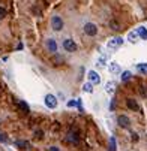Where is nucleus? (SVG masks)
I'll return each mask as SVG.
<instances>
[{
  "label": "nucleus",
  "mask_w": 147,
  "mask_h": 151,
  "mask_svg": "<svg viewBox=\"0 0 147 151\" xmlns=\"http://www.w3.org/2000/svg\"><path fill=\"white\" fill-rule=\"evenodd\" d=\"M123 42H125V39H123L122 36H116V37H113V39H110V40H108L107 47H108V48H111V50H116V48H119V47H122V45H123Z\"/></svg>",
  "instance_id": "obj_1"
},
{
  "label": "nucleus",
  "mask_w": 147,
  "mask_h": 151,
  "mask_svg": "<svg viewBox=\"0 0 147 151\" xmlns=\"http://www.w3.org/2000/svg\"><path fill=\"white\" fill-rule=\"evenodd\" d=\"M45 105H47V108H50V109H56L57 105H59V100L54 94H47L45 96Z\"/></svg>",
  "instance_id": "obj_2"
},
{
  "label": "nucleus",
  "mask_w": 147,
  "mask_h": 151,
  "mask_svg": "<svg viewBox=\"0 0 147 151\" xmlns=\"http://www.w3.org/2000/svg\"><path fill=\"white\" fill-rule=\"evenodd\" d=\"M84 33H86L87 36H96L98 35V26L93 24V23H86V26H84Z\"/></svg>",
  "instance_id": "obj_3"
},
{
  "label": "nucleus",
  "mask_w": 147,
  "mask_h": 151,
  "mask_svg": "<svg viewBox=\"0 0 147 151\" xmlns=\"http://www.w3.org/2000/svg\"><path fill=\"white\" fill-rule=\"evenodd\" d=\"M51 27H53V30H56V32H60V30L63 29V19H62L59 15H54V17L51 18Z\"/></svg>",
  "instance_id": "obj_4"
},
{
  "label": "nucleus",
  "mask_w": 147,
  "mask_h": 151,
  "mask_svg": "<svg viewBox=\"0 0 147 151\" xmlns=\"http://www.w3.org/2000/svg\"><path fill=\"white\" fill-rule=\"evenodd\" d=\"M63 48H65L68 52H74V51H77V44L72 39H65L63 40Z\"/></svg>",
  "instance_id": "obj_5"
},
{
  "label": "nucleus",
  "mask_w": 147,
  "mask_h": 151,
  "mask_svg": "<svg viewBox=\"0 0 147 151\" xmlns=\"http://www.w3.org/2000/svg\"><path fill=\"white\" fill-rule=\"evenodd\" d=\"M117 124L120 127H123V129H128L131 126V120H129V117H126V115H119L117 117Z\"/></svg>",
  "instance_id": "obj_6"
},
{
  "label": "nucleus",
  "mask_w": 147,
  "mask_h": 151,
  "mask_svg": "<svg viewBox=\"0 0 147 151\" xmlns=\"http://www.w3.org/2000/svg\"><path fill=\"white\" fill-rule=\"evenodd\" d=\"M108 70H110V73H111V75H119V73H122L120 64H119V63H116V61H111V63H110Z\"/></svg>",
  "instance_id": "obj_7"
},
{
  "label": "nucleus",
  "mask_w": 147,
  "mask_h": 151,
  "mask_svg": "<svg viewBox=\"0 0 147 151\" xmlns=\"http://www.w3.org/2000/svg\"><path fill=\"white\" fill-rule=\"evenodd\" d=\"M45 47H47V50H48L50 52H53V54L57 51V44H56V40H54L53 37L47 39V42H45Z\"/></svg>",
  "instance_id": "obj_8"
},
{
  "label": "nucleus",
  "mask_w": 147,
  "mask_h": 151,
  "mask_svg": "<svg viewBox=\"0 0 147 151\" xmlns=\"http://www.w3.org/2000/svg\"><path fill=\"white\" fill-rule=\"evenodd\" d=\"M89 81L92 84H101V75L96 70H90L89 72Z\"/></svg>",
  "instance_id": "obj_9"
},
{
  "label": "nucleus",
  "mask_w": 147,
  "mask_h": 151,
  "mask_svg": "<svg viewBox=\"0 0 147 151\" xmlns=\"http://www.w3.org/2000/svg\"><path fill=\"white\" fill-rule=\"evenodd\" d=\"M126 105H128V108L132 111H140V105L134 99H126Z\"/></svg>",
  "instance_id": "obj_10"
},
{
  "label": "nucleus",
  "mask_w": 147,
  "mask_h": 151,
  "mask_svg": "<svg viewBox=\"0 0 147 151\" xmlns=\"http://www.w3.org/2000/svg\"><path fill=\"white\" fill-rule=\"evenodd\" d=\"M116 85H117V84H116L114 81H108L107 85H105V91H107L108 94H113V93L116 91Z\"/></svg>",
  "instance_id": "obj_11"
},
{
  "label": "nucleus",
  "mask_w": 147,
  "mask_h": 151,
  "mask_svg": "<svg viewBox=\"0 0 147 151\" xmlns=\"http://www.w3.org/2000/svg\"><path fill=\"white\" fill-rule=\"evenodd\" d=\"M137 33H138V36H140L143 40H147V29H146V27L140 26V27L137 29Z\"/></svg>",
  "instance_id": "obj_12"
},
{
  "label": "nucleus",
  "mask_w": 147,
  "mask_h": 151,
  "mask_svg": "<svg viewBox=\"0 0 147 151\" xmlns=\"http://www.w3.org/2000/svg\"><path fill=\"white\" fill-rule=\"evenodd\" d=\"M131 78H132V73H131L129 70H125V72H122V76H120L122 82H126V81H129Z\"/></svg>",
  "instance_id": "obj_13"
},
{
  "label": "nucleus",
  "mask_w": 147,
  "mask_h": 151,
  "mask_svg": "<svg viewBox=\"0 0 147 151\" xmlns=\"http://www.w3.org/2000/svg\"><path fill=\"white\" fill-rule=\"evenodd\" d=\"M137 69H138L140 73L146 75V73H147V63H140V64H137Z\"/></svg>",
  "instance_id": "obj_14"
},
{
  "label": "nucleus",
  "mask_w": 147,
  "mask_h": 151,
  "mask_svg": "<svg viewBox=\"0 0 147 151\" xmlns=\"http://www.w3.org/2000/svg\"><path fill=\"white\" fill-rule=\"evenodd\" d=\"M83 91H86V93H93V85L92 82H86L83 85Z\"/></svg>",
  "instance_id": "obj_15"
},
{
  "label": "nucleus",
  "mask_w": 147,
  "mask_h": 151,
  "mask_svg": "<svg viewBox=\"0 0 147 151\" xmlns=\"http://www.w3.org/2000/svg\"><path fill=\"white\" fill-rule=\"evenodd\" d=\"M137 37H138V33L137 32H129L128 33V40L132 42V44H134V42H137Z\"/></svg>",
  "instance_id": "obj_16"
},
{
  "label": "nucleus",
  "mask_w": 147,
  "mask_h": 151,
  "mask_svg": "<svg viewBox=\"0 0 147 151\" xmlns=\"http://www.w3.org/2000/svg\"><path fill=\"white\" fill-rule=\"evenodd\" d=\"M18 106H20V108H21V109H23V111H24L26 114L29 112V105H27L26 102H23V100H20V102H18Z\"/></svg>",
  "instance_id": "obj_17"
},
{
  "label": "nucleus",
  "mask_w": 147,
  "mask_h": 151,
  "mask_svg": "<svg viewBox=\"0 0 147 151\" xmlns=\"http://www.w3.org/2000/svg\"><path fill=\"white\" fill-rule=\"evenodd\" d=\"M105 64H107V58H105V55L99 57V58H98V66H99V68H105Z\"/></svg>",
  "instance_id": "obj_18"
},
{
  "label": "nucleus",
  "mask_w": 147,
  "mask_h": 151,
  "mask_svg": "<svg viewBox=\"0 0 147 151\" xmlns=\"http://www.w3.org/2000/svg\"><path fill=\"white\" fill-rule=\"evenodd\" d=\"M15 145L20 147V148H27V147H29V142H27V141H17Z\"/></svg>",
  "instance_id": "obj_19"
},
{
  "label": "nucleus",
  "mask_w": 147,
  "mask_h": 151,
  "mask_svg": "<svg viewBox=\"0 0 147 151\" xmlns=\"http://www.w3.org/2000/svg\"><path fill=\"white\" fill-rule=\"evenodd\" d=\"M116 139H114V136H111L110 138V151H116Z\"/></svg>",
  "instance_id": "obj_20"
},
{
  "label": "nucleus",
  "mask_w": 147,
  "mask_h": 151,
  "mask_svg": "<svg viewBox=\"0 0 147 151\" xmlns=\"http://www.w3.org/2000/svg\"><path fill=\"white\" fill-rule=\"evenodd\" d=\"M0 142H2V144H9L11 141H9V138L5 133H0Z\"/></svg>",
  "instance_id": "obj_21"
},
{
  "label": "nucleus",
  "mask_w": 147,
  "mask_h": 151,
  "mask_svg": "<svg viewBox=\"0 0 147 151\" xmlns=\"http://www.w3.org/2000/svg\"><path fill=\"white\" fill-rule=\"evenodd\" d=\"M42 135H44V132H42V130H36V132H35V138H36V139H42V138H44Z\"/></svg>",
  "instance_id": "obj_22"
},
{
  "label": "nucleus",
  "mask_w": 147,
  "mask_h": 151,
  "mask_svg": "<svg viewBox=\"0 0 147 151\" xmlns=\"http://www.w3.org/2000/svg\"><path fill=\"white\" fill-rule=\"evenodd\" d=\"M110 27H113V30H120L119 29V24L116 23V21H110Z\"/></svg>",
  "instance_id": "obj_23"
},
{
  "label": "nucleus",
  "mask_w": 147,
  "mask_h": 151,
  "mask_svg": "<svg viewBox=\"0 0 147 151\" xmlns=\"http://www.w3.org/2000/svg\"><path fill=\"white\" fill-rule=\"evenodd\" d=\"M6 17V9H3V8H0V19H3Z\"/></svg>",
  "instance_id": "obj_24"
},
{
  "label": "nucleus",
  "mask_w": 147,
  "mask_h": 151,
  "mask_svg": "<svg viewBox=\"0 0 147 151\" xmlns=\"http://www.w3.org/2000/svg\"><path fill=\"white\" fill-rule=\"evenodd\" d=\"M68 106H69V108H72V106H78V100H71V102H68Z\"/></svg>",
  "instance_id": "obj_25"
},
{
  "label": "nucleus",
  "mask_w": 147,
  "mask_h": 151,
  "mask_svg": "<svg viewBox=\"0 0 147 151\" xmlns=\"http://www.w3.org/2000/svg\"><path fill=\"white\" fill-rule=\"evenodd\" d=\"M50 151H59V148H57V147H51Z\"/></svg>",
  "instance_id": "obj_26"
},
{
  "label": "nucleus",
  "mask_w": 147,
  "mask_h": 151,
  "mask_svg": "<svg viewBox=\"0 0 147 151\" xmlns=\"http://www.w3.org/2000/svg\"><path fill=\"white\" fill-rule=\"evenodd\" d=\"M132 139H135V141H137V139H138V135H137V133H134V135H132Z\"/></svg>",
  "instance_id": "obj_27"
}]
</instances>
